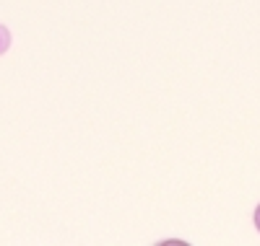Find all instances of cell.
I'll list each match as a JSON object with an SVG mask.
<instances>
[{"label": "cell", "mask_w": 260, "mask_h": 246, "mask_svg": "<svg viewBox=\"0 0 260 246\" xmlns=\"http://www.w3.org/2000/svg\"><path fill=\"white\" fill-rule=\"evenodd\" d=\"M8 47H11V31L0 24V55H6Z\"/></svg>", "instance_id": "cell-1"}, {"label": "cell", "mask_w": 260, "mask_h": 246, "mask_svg": "<svg viewBox=\"0 0 260 246\" xmlns=\"http://www.w3.org/2000/svg\"><path fill=\"white\" fill-rule=\"evenodd\" d=\"M252 220H255V228H257V233H260V205L255 208V218H252Z\"/></svg>", "instance_id": "cell-2"}]
</instances>
